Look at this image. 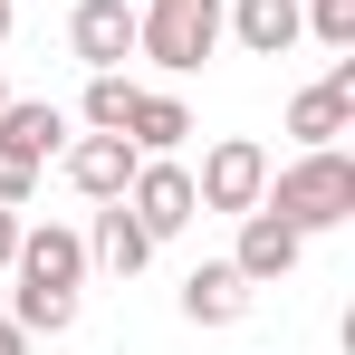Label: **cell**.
<instances>
[{
    "label": "cell",
    "mask_w": 355,
    "mask_h": 355,
    "mask_svg": "<svg viewBox=\"0 0 355 355\" xmlns=\"http://www.w3.org/2000/svg\"><path fill=\"white\" fill-rule=\"evenodd\" d=\"M58 144H67V116H58V106H39V96H10V106H0V154H10V164L39 173Z\"/></svg>",
    "instance_id": "cell-10"
},
{
    "label": "cell",
    "mask_w": 355,
    "mask_h": 355,
    "mask_svg": "<svg viewBox=\"0 0 355 355\" xmlns=\"http://www.w3.org/2000/svg\"><path fill=\"white\" fill-rule=\"evenodd\" d=\"M135 164H144V154H135L125 135H77V144H67V182H77L87 202H125Z\"/></svg>",
    "instance_id": "cell-8"
},
{
    "label": "cell",
    "mask_w": 355,
    "mask_h": 355,
    "mask_svg": "<svg viewBox=\"0 0 355 355\" xmlns=\"http://www.w3.org/2000/svg\"><path fill=\"white\" fill-rule=\"evenodd\" d=\"M0 355H29V336H19V317H0Z\"/></svg>",
    "instance_id": "cell-19"
},
{
    "label": "cell",
    "mask_w": 355,
    "mask_h": 355,
    "mask_svg": "<svg viewBox=\"0 0 355 355\" xmlns=\"http://www.w3.org/2000/svg\"><path fill=\"white\" fill-rule=\"evenodd\" d=\"M87 259H106L116 279H135V269L154 259V231H144L125 202H106V211H96V231H87Z\"/></svg>",
    "instance_id": "cell-12"
},
{
    "label": "cell",
    "mask_w": 355,
    "mask_h": 355,
    "mask_svg": "<svg viewBox=\"0 0 355 355\" xmlns=\"http://www.w3.org/2000/svg\"><path fill=\"white\" fill-rule=\"evenodd\" d=\"M29 182H39V173H29V164H10V154H0V202H10V211L29 202Z\"/></svg>",
    "instance_id": "cell-17"
},
{
    "label": "cell",
    "mask_w": 355,
    "mask_h": 355,
    "mask_svg": "<svg viewBox=\"0 0 355 355\" xmlns=\"http://www.w3.org/2000/svg\"><path fill=\"white\" fill-rule=\"evenodd\" d=\"M259 182H269V154H259L250 135H221V144L202 154V173H192V202H202V211H250Z\"/></svg>",
    "instance_id": "cell-4"
},
{
    "label": "cell",
    "mask_w": 355,
    "mask_h": 355,
    "mask_svg": "<svg viewBox=\"0 0 355 355\" xmlns=\"http://www.w3.org/2000/svg\"><path fill=\"white\" fill-rule=\"evenodd\" d=\"M67 49H77L87 67H125V58H135V0H77Z\"/></svg>",
    "instance_id": "cell-7"
},
{
    "label": "cell",
    "mask_w": 355,
    "mask_h": 355,
    "mask_svg": "<svg viewBox=\"0 0 355 355\" xmlns=\"http://www.w3.org/2000/svg\"><path fill=\"white\" fill-rule=\"evenodd\" d=\"M182 317H192V327H240V317H250V279H240L231 259H202V269L182 279Z\"/></svg>",
    "instance_id": "cell-11"
},
{
    "label": "cell",
    "mask_w": 355,
    "mask_h": 355,
    "mask_svg": "<svg viewBox=\"0 0 355 355\" xmlns=\"http://www.w3.org/2000/svg\"><path fill=\"white\" fill-rule=\"evenodd\" d=\"M221 29H231L250 58H288L297 39H307V10L297 0H240V10H221Z\"/></svg>",
    "instance_id": "cell-9"
},
{
    "label": "cell",
    "mask_w": 355,
    "mask_h": 355,
    "mask_svg": "<svg viewBox=\"0 0 355 355\" xmlns=\"http://www.w3.org/2000/svg\"><path fill=\"white\" fill-rule=\"evenodd\" d=\"M182 135H192V106L182 96H135V116H125V144L135 154H173Z\"/></svg>",
    "instance_id": "cell-13"
},
{
    "label": "cell",
    "mask_w": 355,
    "mask_h": 355,
    "mask_svg": "<svg viewBox=\"0 0 355 355\" xmlns=\"http://www.w3.org/2000/svg\"><path fill=\"white\" fill-rule=\"evenodd\" d=\"M135 96H144V87H135L125 67H96V87H87V125H96V135H125Z\"/></svg>",
    "instance_id": "cell-15"
},
{
    "label": "cell",
    "mask_w": 355,
    "mask_h": 355,
    "mask_svg": "<svg viewBox=\"0 0 355 355\" xmlns=\"http://www.w3.org/2000/svg\"><path fill=\"white\" fill-rule=\"evenodd\" d=\"M10 269H19V297H10V317H19V336H58L77 327V279H87V240L58 231V221H19V250H10Z\"/></svg>",
    "instance_id": "cell-1"
},
{
    "label": "cell",
    "mask_w": 355,
    "mask_h": 355,
    "mask_svg": "<svg viewBox=\"0 0 355 355\" xmlns=\"http://www.w3.org/2000/svg\"><path fill=\"white\" fill-rule=\"evenodd\" d=\"M355 125V96H336V87H307V96H288V135L297 144H336Z\"/></svg>",
    "instance_id": "cell-14"
},
{
    "label": "cell",
    "mask_w": 355,
    "mask_h": 355,
    "mask_svg": "<svg viewBox=\"0 0 355 355\" xmlns=\"http://www.w3.org/2000/svg\"><path fill=\"white\" fill-rule=\"evenodd\" d=\"M0 106H10V87H0Z\"/></svg>",
    "instance_id": "cell-21"
},
{
    "label": "cell",
    "mask_w": 355,
    "mask_h": 355,
    "mask_svg": "<svg viewBox=\"0 0 355 355\" xmlns=\"http://www.w3.org/2000/svg\"><path fill=\"white\" fill-rule=\"evenodd\" d=\"M0 39H10V0H0Z\"/></svg>",
    "instance_id": "cell-20"
},
{
    "label": "cell",
    "mask_w": 355,
    "mask_h": 355,
    "mask_svg": "<svg viewBox=\"0 0 355 355\" xmlns=\"http://www.w3.org/2000/svg\"><path fill=\"white\" fill-rule=\"evenodd\" d=\"M10 250H19V211L0 202V269H10Z\"/></svg>",
    "instance_id": "cell-18"
},
{
    "label": "cell",
    "mask_w": 355,
    "mask_h": 355,
    "mask_svg": "<svg viewBox=\"0 0 355 355\" xmlns=\"http://www.w3.org/2000/svg\"><path fill=\"white\" fill-rule=\"evenodd\" d=\"M307 29H317L327 49H355V0H317V10H307Z\"/></svg>",
    "instance_id": "cell-16"
},
{
    "label": "cell",
    "mask_w": 355,
    "mask_h": 355,
    "mask_svg": "<svg viewBox=\"0 0 355 355\" xmlns=\"http://www.w3.org/2000/svg\"><path fill=\"white\" fill-rule=\"evenodd\" d=\"M211 49H221V0H154V10H135V58L192 77Z\"/></svg>",
    "instance_id": "cell-3"
},
{
    "label": "cell",
    "mask_w": 355,
    "mask_h": 355,
    "mask_svg": "<svg viewBox=\"0 0 355 355\" xmlns=\"http://www.w3.org/2000/svg\"><path fill=\"white\" fill-rule=\"evenodd\" d=\"M297 250H307V231H288L279 211H259V202H250V211H240V250H231V269L250 279V288H279V279L297 269Z\"/></svg>",
    "instance_id": "cell-5"
},
{
    "label": "cell",
    "mask_w": 355,
    "mask_h": 355,
    "mask_svg": "<svg viewBox=\"0 0 355 355\" xmlns=\"http://www.w3.org/2000/svg\"><path fill=\"white\" fill-rule=\"evenodd\" d=\"M125 211H135L144 231L164 240V231H182L202 202H192V173H182L173 154H154V164H135V182H125Z\"/></svg>",
    "instance_id": "cell-6"
},
{
    "label": "cell",
    "mask_w": 355,
    "mask_h": 355,
    "mask_svg": "<svg viewBox=\"0 0 355 355\" xmlns=\"http://www.w3.org/2000/svg\"><path fill=\"white\" fill-rule=\"evenodd\" d=\"M259 211H279L288 231H336V221H355V154L307 144L279 182H259Z\"/></svg>",
    "instance_id": "cell-2"
}]
</instances>
